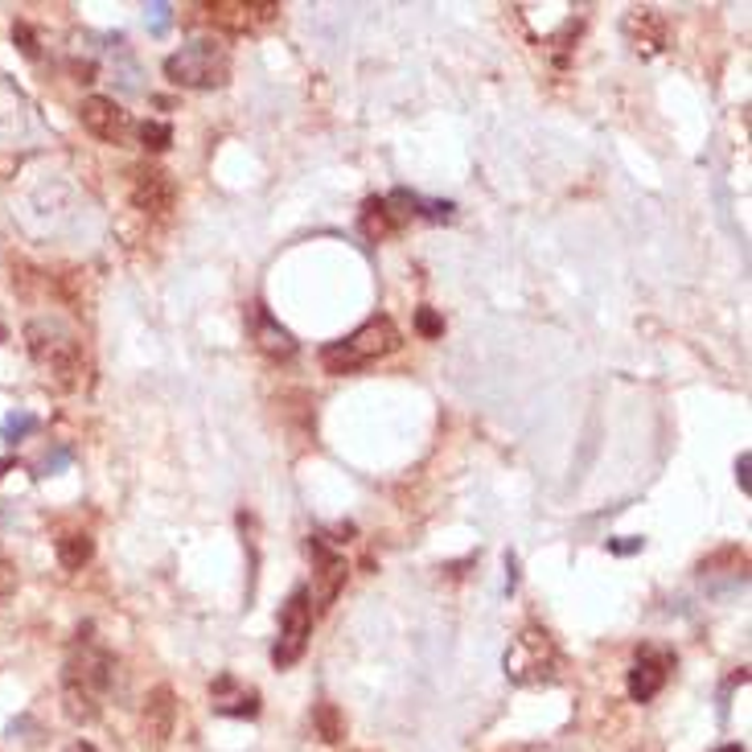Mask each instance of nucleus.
I'll list each match as a JSON object with an SVG mask.
<instances>
[{"instance_id": "obj_1", "label": "nucleus", "mask_w": 752, "mask_h": 752, "mask_svg": "<svg viewBox=\"0 0 752 752\" xmlns=\"http://www.w3.org/2000/svg\"><path fill=\"white\" fill-rule=\"evenodd\" d=\"M111 674H116V659L91 637V625L79 630V642H75L67 666H62V703H67V715L75 724H91L95 715L103 712Z\"/></svg>"}, {"instance_id": "obj_2", "label": "nucleus", "mask_w": 752, "mask_h": 752, "mask_svg": "<svg viewBox=\"0 0 752 752\" xmlns=\"http://www.w3.org/2000/svg\"><path fill=\"white\" fill-rule=\"evenodd\" d=\"M399 342H404V337H399V329H395L390 317H370V321L358 325L349 337L329 342V346L321 349V366L329 375H354V370H366L370 363L395 354Z\"/></svg>"}, {"instance_id": "obj_3", "label": "nucleus", "mask_w": 752, "mask_h": 752, "mask_svg": "<svg viewBox=\"0 0 752 752\" xmlns=\"http://www.w3.org/2000/svg\"><path fill=\"white\" fill-rule=\"evenodd\" d=\"M26 346L29 358L46 370V378H55L58 387H79L82 383V346L58 321H29Z\"/></svg>"}, {"instance_id": "obj_4", "label": "nucleus", "mask_w": 752, "mask_h": 752, "mask_svg": "<svg viewBox=\"0 0 752 752\" xmlns=\"http://www.w3.org/2000/svg\"><path fill=\"white\" fill-rule=\"evenodd\" d=\"M165 75L177 87H189V91H215V87H227L230 79V50L215 38H198L181 46L177 55L165 58Z\"/></svg>"}, {"instance_id": "obj_5", "label": "nucleus", "mask_w": 752, "mask_h": 752, "mask_svg": "<svg viewBox=\"0 0 752 752\" xmlns=\"http://www.w3.org/2000/svg\"><path fill=\"white\" fill-rule=\"evenodd\" d=\"M502 671L514 686H543L560 674V645L543 625H526L518 630V637L511 642Z\"/></svg>"}, {"instance_id": "obj_6", "label": "nucleus", "mask_w": 752, "mask_h": 752, "mask_svg": "<svg viewBox=\"0 0 752 752\" xmlns=\"http://www.w3.org/2000/svg\"><path fill=\"white\" fill-rule=\"evenodd\" d=\"M313 633V605H309V588H296L280 608V637L271 645V662L288 671L305 659V645Z\"/></svg>"}, {"instance_id": "obj_7", "label": "nucleus", "mask_w": 752, "mask_h": 752, "mask_svg": "<svg viewBox=\"0 0 752 752\" xmlns=\"http://www.w3.org/2000/svg\"><path fill=\"white\" fill-rule=\"evenodd\" d=\"M309 560H313V601L329 608L337 601V592L346 584V555L329 543L325 535H309Z\"/></svg>"}, {"instance_id": "obj_8", "label": "nucleus", "mask_w": 752, "mask_h": 752, "mask_svg": "<svg viewBox=\"0 0 752 752\" xmlns=\"http://www.w3.org/2000/svg\"><path fill=\"white\" fill-rule=\"evenodd\" d=\"M79 120H82V128H87L91 136H99L103 145H128L132 132H136L132 116H128L116 99H108V95H91V99H82Z\"/></svg>"}, {"instance_id": "obj_9", "label": "nucleus", "mask_w": 752, "mask_h": 752, "mask_svg": "<svg viewBox=\"0 0 752 752\" xmlns=\"http://www.w3.org/2000/svg\"><path fill=\"white\" fill-rule=\"evenodd\" d=\"M132 202L145 210V215H169L177 202V186L174 177L157 169V165H140L132 174Z\"/></svg>"}, {"instance_id": "obj_10", "label": "nucleus", "mask_w": 752, "mask_h": 752, "mask_svg": "<svg viewBox=\"0 0 752 752\" xmlns=\"http://www.w3.org/2000/svg\"><path fill=\"white\" fill-rule=\"evenodd\" d=\"M671 666L674 659L671 654H662V650H642L637 654V662L630 666V699L633 703H650V699L659 695L662 686H666V679H671Z\"/></svg>"}, {"instance_id": "obj_11", "label": "nucleus", "mask_w": 752, "mask_h": 752, "mask_svg": "<svg viewBox=\"0 0 752 752\" xmlns=\"http://www.w3.org/2000/svg\"><path fill=\"white\" fill-rule=\"evenodd\" d=\"M210 708H215L218 715L251 720V715H259V691L256 686H243L235 674H218L215 686H210Z\"/></svg>"}, {"instance_id": "obj_12", "label": "nucleus", "mask_w": 752, "mask_h": 752, "mask_svg": "<svg viewBox=\"0 0 752 752\" xmlns=\"http://www.w3.org/2000/svg\"><path fill=\"white\" fill-rule=\"evenodd\" d=\"M174 724H177L174 691H169V686L148 691V699H145V740H148V749H165V744H169V736H174Z\"/></svg>"}, {"instance_id": "obj_13", "label": "nucleus", "mask_w": 752, "mask_h": 752, "mask_svg": "<svg viewBox=\"0 0 752 752\" xmlns=\"http://www.w3.org/2000/svg\"><path fill=\"white\" fill-rule=\"evenodd\" d=\"M210 13H215L218 26L235 29V33H247V29L276 21L280 4H247V0H230V4H210Z\"/></svg>"}, {"instance_id": "obj_14", "label": "nucleus", "mask_w": 752, "mask_h": 752, "mask_svg": "<svg viewBox=\"0 0 752 752\" xmlns=\"http://www.w3.org/2000/svg\"><path fill=\"white\" fill-rule=\"evenodd\" d=\"M625 38L642 50V55H659L666 46V21L659 9H630L625 17Z\"/></svg>"}, {"instance_id": "obj_15", "label": "nucleus", "mask_w": 752, "mask_h": 752, "mask_svg": "<svg viewBox=\"0 0 752 752\" xmlns=\"http://www.w3.org/2000/svg\"><path fill=\"white\" fill-rule=\"evenodd\" d=\"M251 325H256V346L264 349L268 358H293L296 354V337L288 334L264 305H251Z\"/></svg>"}, {"instance_id": "obj_16", "label": "nucleus", "mask_w": 752, "mask_h": 752, "mask_svg": "<svg viewBox=\"0 0 752 752\" xmlns=\"http://www.w3.org/2000/svg\"><path fill=\"white\" fill-rule=\"evenodd\" d=\"M91 555H95V538L87 535V531H67V535L58 538V564L70 567V572L91 564Z\"/></svg>"}, {"instance_id": "obj_17", "label": "nucleus", "mask_w": 752, "mask_h": 752, "mask_svg": "<svg viewBox=\"0 0 752 752\" xmlns=\"http://www.w3.org/2000/svg\"><path fill=\"white\" fill-rule=\"evenodd\" d=\"M390 230H399V227H395L387 202H383V198H370V202L363 206V235L370 243H378V239H387Z\"/></svg>"}, {"instance_id": "obj_18", "label": "nucleus", "mask_w": 752, "mask_h": 752, "mask_svg": "<svg viewBox=\"0 0 752 752\" xmlns=\"http://www.w3.org/2000/svg\"><path fill=\"white\" fill-rule=\"evenodd\" d=\"M313 728L321 732L325 744H337V740L346 736V720L337 712L334 703H317V712H313Z\"/></svg>"}, {"instance_id": "obj_19", "label": "nucleus", "mask_w": 752, "mask_h": 752, "mask_svg": "<svg viewBox=\"0 0 752 752\" xmlns=\"http://www.w3.org/2000/svg\"><path fill=\"white\" fill-rule=\"evenodd\" d=\"M33 432H38V416H33V412H13V416H4V424H0L4 444L26 441V436H33Z\"/></svg>"}, {"instance_id": "obj_20", "label": "nucleus", "mask_w": 752, "mask_h": 752, "mask_svg": "<svg viewBox=\"0 0 752 752\" xmlns=\"http://www.w3.org/2000/svg\"><path fill=\"white\" fill-rule=\"evenodd\" d=\"M136 132H140V145H145L148 152H165V148L174 145V128L161 120H145Z\"/></svg>"}, {"instance_id": "obj_21", "label": "nucleus", "mask_w": 752, "mask_h": 752, "mask_svg": "<svg viewBox=\"0 0 752 752\" xmlns=\"http://www.w3.org/2000/svg\"><path fill=\"white\" fill-rule=\"evenodd\" d=\"M145 17H148V29L161 38L165 29H169V21H174V4H165V0H157V4H148L145 9Z\"/></svg>"}, {"instance_id": "obj_22", "label": "nucleus", "mask_w": 752, "mask_h": 752, "mask_svg": "<svg viewBox=\"0 0 752 752\" xmlns=\"http://www.w3.org/2000/svg\"><path fill=\"white\" fill-rule=\"evenodd\" d=\"M17 592V567H13V560L0 551V601H9Z\"/></svg>"}, {"instance_id": "obj_23", "label": "nucleus", "mask_w": 752, "mask_h": 752, "mask_svg": "<svg viewBox=\"0 0 752 752\" xmlns=\"http://www.w3.org/2000/svg\"><path fill=\"white\" fill-rule=\"evenodd\" d=\"M416 329L424 337H441L444 334V317L436 309H419L416 313Z\"/></svg>"}, {"instance_id": "obj_24", "label": "nucleus", "mask_w": 752, "mask_h": 752, "mask_svg": "<svg viewBox=\"0 0 752 752\" xmlns=\"http://www.w3.org/2000/svg\"><path fill=\"white\" fill-rule=\"evenodd\" d=\"M70 465V448H55L50 457L41 461V477H50V473H58V469H67Z\"/></svg>"}, {"instance_id": "obj_25", "label": "nucleus", "mask_w": 752, "mask_h": 752, "mask_svg": "<svg viewBox=\"0 0 752 752\" xmlns=\"http://www.w3.org/2000/svg\"><path fill=\"white\" fill-rule=\"evenodd\" d=\"M13 41L21 46V55L38 58V38H33V29H29V26H17L13 29Z\"/></svg>"}, {"instance_id": "obj_26", "label": "nucleus", "mask_w": 752, "mask_h": 752, "mask_svg": "<svg viewBox=\"0 0 752 752\" xmlns=\"http://www.w3.org/2000/svg\"><path fill=\"white\" fill-rule=\"evenodd\" d=\"M736 482H740V489H744V494L752 489V453H740V461H736Z\"/></svg>"}, {"instance_id": "obj_27", "label": "nucleus", "mask_w": 752, "mask_h": 752, "mask_svg": "<svg viewBox=\"0 0 752 752\" xmlns=\"http://www.w3.org/2000/svg\"><path fill=\"white\" fill-rule=\"evenodd\" d=\"M608 551H617V555H630V551H642V538H625V543H608Z\"/></svg>"}, {"instance_id": "obj_28", "label": "nucleus", "mask_w": 752, "mask_h": 752, "mask_svg": "<svg viewBox=\"0 0 752 752\" xmlns=\"http://www.w3.org/2000/svg\"><path fill=\"white\" fill-rule=\"evenodd\" d=\"M67 752H99V749H95V744H87V740H75Z\"/></svg>"}, {"instance_id": "obj_29", "label": "nucleus", "mask_w": 752, "mask_h": 752, "mask_svg": "<svg viewBox=\"0 0 752 752\" xmlns=\"http://www.w3.org/2000/svg\"><path fill=\"white\" fill-rule=\"evenodd\" d=\"M4 473H13V461L9 457H0V482H4Z\"/></svg>"}, {"instance_id": "obj_30", "label": "nucleus", "mask_w": 752, "mask_h": 752, "mask_svg": "<svg viewBox=\"0 0 752 752\" xmlns=\"http://www.w3.org/2000/svg\"><path fill=\"white\" fill-rule=\"evenodd\" d=\"M715 752H744L740 744H724V749H715Z\"/></svg>"}, {"instance_id": "obj_31", "label": "nucleus", "mask_w": 752, "mask_h": 752, "mask_svg": "<svg viewBox=\"0 0 752 752\" xmlns=\"http://www.w3.org/2000/svg\"><path fill=\"white\" fill-rule=\"evenodd\" d=\"M0 337H4V329H0Z\"/></svg>"}]
</instances>
